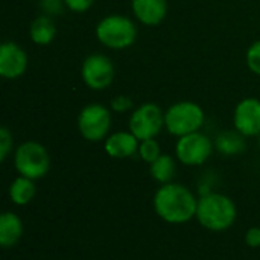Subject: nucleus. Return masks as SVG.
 <instances>
[{
    "label": "nucleus",
    "instance_id": "nucleus-7",
    "mask_svg": "<svg viewBox=\"0 0 260 260\" xmlns=\"http://www.w3.org/2000/svg\"><path fill=\"white\" fill-rule=\"evenodd\" d=\"M128 126L140 142L155 139L165 128V113L157 104H143L131 113Z\"/></svg>",
    "mask_w": 260,
    "mask_h": 260
},
{
    "label": "nucleus",
    "instance_id": "nucleus-20",
    "mask_svg": "<svg viewBox=\"0 0 260 260\" xmlns=\"http://www.w3.org/2000/svg\"><path fill=\"white\" fill-rule=\"evenodd\" d=\"M247 66L248 69L260 76V40L254 41L247 50Z\"/></svg>",
    "mask_w": 260,
    "mask_h": 260
},
{
    "label": "nucleus",
    "instance_id": "nucleus-9",
    "mask_svg": "<svg viewBox=\"0 0 260 260\" xmlns=\"http://www.w3.org/2000/svg\"><path fill=\"white\" fill-rule=\"evenodd\" d=\"M81 76L88 88L101 91L111 85L114 79V66L107 55L93 53L84 59Z\"/></svg>",
    "mask_w": 260,
    "mask_h": 260
},
{
    "label": "nucleus",
    "instance_id": "nucleus-10",
    "mask_svg": "<svg viewBox=\"0 0 260 260\" xmlns=\"http://www.w3.org/2000/svg\"><path fill=\"white\" fill-rule=\"evenodd\" d=\"M233 125L244 137L260 136V101L256 98L242 99L233 113Z\"/></svg>",
    "mask_w": 260,
    "mask_h": 260
},
{
    "label": "nucleus",
    "instance_id": "nucleus-11",
    "mask_svg": "<svg viewBox=\"0 0 260 260\" xmlns=\"http://www.w3.org/2000/svg\"><path fill=\"white\" fill-rule=\"evenodd\" d=\"M27 69V53L14 41H5L0 46V76L17 79Z\"/></svg>",
    "mask_w": 260,
    "mask_h": 260
},
{
    "label": "nucleus",
    "instance_id": "nucleus-6",
    "mask_svg": "<svg viewBox=\"0 0 260 260\" xmlns=\"http://www.w3.org/2000/svg\"><path fill=\"white\" fill-rule=\"evenodd\" d=\"M111 128V113L102 104L85 105L78 116V129L88 142H101L108 137Z\"/></svg>",
    "mask_w": 260,
    "mask_h": 260
},
{
    "label": "nucleus",
    "instance_id": "nucleus-25",
    "mask_svg": "<svg viewBox=\"0 0 260 260\" xmlns=\"http://www.w3.org/2000/svg\"><path fill=\"white\" fill-rule=\"evenodd\" d=\"M245 242L250 248L260 247V227H251L245 235Z\"/></svg>",
    "mask_w": 260,
    "mask_h": 260
},
{
    "label": "nucleus",
    "instance_id": "nucleus-18",
    "mask_svg": "<svg viewBox=\"0 0 260 260\" xmlns=\"http://www.w3.org/2000/svg\"><path fill=\"white\" fill-rule=\"evenodd\" d=\"M175 171H177L175 160L168 154H161L155 161L151 163V168H149L151 177L160 184L172 183Z\"/></svg>",
    "mask_w": 260,
    "mask_h": 260
},
{
    "label": "nucleus",
    "instance_id": "nucleus-22",
    "mask_svg": "<svg viewBox=\"0 0 260 260\" xmlns=\"http://www.w3.org/2000/svg\"><path fill=\"white\" fill-rule=\"evenodd\" d=\"M111 110L116 111V113H126L129 110L134 108V102L129 96H125V94H119L116 98H113L111 104H110Z\"/></svg>",
    "mask_w": 260,
    "mask_h": 260
},
{
    "label": "nucleus",
    "instance_id": "nucleus-12",
    "mask_svg": "<svg viewBox=\"0 0 260 260\" xmlns=\"http://www.w3.org/2000/svg\"><path fill=\"white\" fill-rule=\"evenodd\" d=\"M140 140L131 131H117L105 139V152L113 158H129L139 154Z\"/></svg>",
    "mask_w": 260,
    "mask_h": 260
},
{
    "label": "nucleus",
    "instance_id": "nucleus-16",
    "mask_svg": "<svg viewBox=\"0 0 260 260\" xmlns=\"http://www.w3.org/2000/svg\"><path fill=\"white\" fill-rule=\"evenodd\" d=\"M9 198L15 206H27L37 195L35 180L26 177H17L9 186Z\"/></svg>",
    "mask_w": 260,
    "mask_h": 260
},
{
    "label": "nucleus",
    "instance_id": "nucleus-13",
    "mask_svg": "<svg viewBox=\"0 0 260 260\" xmlns=\"http://www.w3.org/2000/svg\"><path fill=\"white\" fill-rule=\"evenodd\" d=\"M136 18L145 26H158L168 14V0H131Z\"/></svg>",
    "mask_w": 260,
    "mask_h": 260
},
{
    "label": "nucleus",
    "instance_id": "nucleus-21",
    "mask_svg": "<svg viewBox=\"0 0 260 260\" xmlns=\"http://www.w3.org/2000/svg\"><path fill=\"white\" fill-rule=\"evenodd\" d=\"M12 143H14L12 133L6 126H2L0 128V160L2 161H5L8 158V155L11 154Z\"/></svg>",
    "mask_w": 260,
    "mask_h": 260
},
{
    "label": "nucleus",
    "instance_id": "nucleus-8",
    "mask_svg": "<svg viewBox=\"0 0 260 260\" xmlns=\"http://www.w3.org/2000/svg\"><path fill=\"white\" fill-rule=\"evenodd\" d=\"M213 148V142L201 131H197L178 137L175 145V155L186 166H201L210 158Z\"/></svg>",
    "mask_w": 260,
    "mask_h": 260
},
{
    "label": "nucleus",
    "instance_id": "nucleus-4",
    "mask_svg": "<svg viewBox=\"0 0 260 260\" xmlns=\"http://www.w3.org/2000/svg\"><path fill=\"white\" fill-rule=\"evenodd\" d=\"M204 110L190 101L177 102L165 113V128L175 137H183L200 131L204 125Z\"/></svg>",
    "mask_w": 260,
    "mask_h": 260
},
{
    "label": "nucleus",
    "instance_id": "nucleus-1",
    "mask_svg": "<svg viewBox=\"0 0 260 260\" xmlns=\"http://www.w3.org/2000/svg\"><path fill=\"white\" fill-rule=\"evenodd\" d=\"M154 210L160 219L168 224L180 225L197 216L198 198L195 193L180 183L161 184L154 195Z\"/></svg>",
    "mask_w": 260,
    "mask_h": 260
},
{
    "label": "nucleus",
    "instance_id": "nucleus-5",
    "mask_svg": "<svg viewBox=\"0 0 260 260\" xmlns=\"http://www.w3.org/2000/svg\"><path fill=\"white\" fill-rule=\"evenodd\" d=\"M14 166L18 175L37 181L49 172L50 155L41 143L27 140L17 146L14 152Z\"/></svg>",
    "mask_w": 260,
    "mask_h": 260
},
{
    "label": "nucleus",
    "instance_id": "nucleus-23",
    "mask_svg": "<svg viewBox=\"0 0 260 260\" xmlns=\"http://www.w3.org/2000/svg\"><path fill=\"white\" fill-rule=\"evenodd\" d=\"M64 6V0H40V8L49 17L61 14Z\"/></svg>",
    "mask_w": 260,
    "mask_h": 260
},
{
    "label": "nucleus",
    "instance_id": "nucleus-15",
    "mask_svg": "<svg viewBox=\"0 0 260 260\" xmlns=\"http://www.w3.org/2000/svg\"><path fill=\"white\" fill-rule=\"evenodd\" d=\"M29 35H30V40L38 46H46L52 43L56 35V26L52 17L43 14L34 18L29 27Z\"/></svg>",
    "mask_w": 260,
    "mask_h": 260
},
{
    "label": "nucleus",
    "instance_id": "nucleus-26",
    "mask_svg": "<svg viewBox=\"0 0 260 260\" xmlns=\"http://www.w3.org/2000/svg\"><path fill=\"white\" fill-rule=\"evenodd\" d=\"M259 146H260V136H259Z\"/></svg>",
    "mask_w": 260,
    "mask_h": 260
},
{
    "label": "nucleus",
    "instance_id": "nucleus-24",
    "mask_svg": "<svg viewBox=\"0 0 260 260\" xmlns=\"http://www.w3.org/2000/svg\"><path fill=\"white\" fill-rule=\"evenodd\" d=\"M94 0H64V5L67 9L73 12H85L93 6Z\"/></svg>",
    "mask_w": 260,
    "mask_h": 260
},
{
    "label": "nucleus",
    "instance_id": "nucleus-19",
    "mask_svg": "<svg viewBox=\"0 0 260 260\" xmlns=\"http://www.w3.org/2000/svg\"><path fill=\"white\" fill-rule=\"evenodd\" d=\"M139 155L145 163H152L155 161L160 155H161V149L160 145L155 139H148V140H142L139 145Z\"/></svg>",
    "mask_w": 260,
    "mask_h": 260
},
{
    "label": "nucleus",
    "instance_id": "nucleus-14",
    "mask_svg": "<svg viewBox=\"0 0 260 260\" xmlns=\"http://www.w3.org/2000/svg\"><path fill=\"white\" fill-rule=\"evenodd\" d=\"M24 232L23 221L12 212H3L0 216V245L2 248H12L18 244Z\"/></svg>",
    "mask_w": 260,
    "mask_h": 260
},
{
    "label": "nucleus",
    "instance_id": "nucleus-2",
    "mask_svg": "<svg viewBox=\"0 0 260 260\" xmlns=\"http://www.w3.org/2000/svg\"><path fill=\"white\" fill-rule=\"evenodd\" d=\"M238 216L235 201L222 193L209 192L198 198L197 221L209 232H225L233 227Z\"/></svg>",
    "mask_w": 260,
    "mask_h": 260
},
{
    "label": "nucleus",
    "instance_id": "nucleus-3",
    "mask_svg": "<svg viewBox=\"0 0 260 260\" xmlns=\"http://www.w3.org/2000/svg\"><path fill=\"white\" fill-rule=\"evenodd\" d=\"M96 37L105 47L122 50L134 44L137 38V27L131 18L113 14L107 15L98 23Z\"/></svg>",
    "mask_w": 260,
    "mask_h": 260
},
{
    "label": "nucleus",
    "instance_id": "nucleus-17",
    "mask_svg": "<svg viewBox=\"0 0 260 260\" xmlns=\"http://www.w3.org/2000/svg\"><path fill=\"white\" fill-rule=\"evenodd\" d=\"M245 139L241 133L236 129L233 131H224L221 133L215 140V148L222 155H238L245 151Z\"/></svg>",
    "mask_w": 260,
    "mask_h": 260
}]
</instances>
